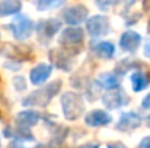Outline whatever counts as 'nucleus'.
I'll return each instance as SVG.
<instances>
[{
    "label": "nucleus",
    "mask_w": 150,
    "mask_h": 148,
    "mask_svg": "<svg viewBox=\"0 0 150 148\" xmlns=\"http://www.w3.org/2000/svg\"><path fill=\"white\" fill-rule=\"evenodd\" d=\"M60 89H61V81L55 80L50 84L35 90L29 96H26L22 100V103H23V106H47L52 100V97L60 92Z\"/></svg>",
    "instance_id": "nucleus-1"
},
{
    "label": "nucleus",
    "mask_w": 150,
    "mask_h": 148,
    "mask_svg": "<svg viewBox=\"0 0 150 148\" xmlns=\"http://www.w3.org/2000/svg\"><path fill=\"white\" fill-rule=\"evenodd\" d=\"M61 107L66 119L76 121L85 110V102L79 93L67 92L61 96Z\"/></svg>",
    "instance_id": "nucleus-2"
},
{
    "label": "nucleus",
    "mask_w": 150,
    "mask_h": 148,
    "mask_svg": "<svg viewBox=\"0 0 150 148\" xmlns=\"http://www.w3.org/2000/svg\"><path fill=\"white\" fill-rule=\"evenodd\" d=\"M9 29L13 35L15 39L18 41H25L31 36L32 34V29H34V25L32 22L29 20V18L23 16V15H18L9 25Z\"/></svg>",
    "instance_id": "nucleus-3"
},
{
    "label": "nucleus",
    "mask_w": 150,
    "mask_h": 148,
    "mask_svg": "<svg viewBox=\"0 0 150 148\" xmlns=\"http://www.w3.org/2000/svg\"><path fill=\"white\" fill-rule=\"evenodd\" d=\"M80 49H51L50 51V58L52 64L64 71H70L71 65H73V55H76Z\"/></svg>",
    "instance_id": "nucleus-4"
},
{
    "label": "nucleus",
    "mask_w": 150,
    "mask_h": 148,
    "mask_svg": "<svg viewBox=\"0 0 150 148\" xmlns=\"http://www.w3.org/2000/svg\"><path fill=\"white\" fill-rule=\"evenodd\" d=\"M86 29H88L89 35L93 36V38L103 36L109 32V20L103 15H95L91 19H88Z\"/></svg>",
    "instance_id": "nucleus-5"
},
{
    "label": "nucleus",
    "mask_w": 150,
    "mask_h": 148,
    "mask_svg": "<svg viewBox=\"0 0 150 148\" xmlns=\"http://www.w3.org/2000/svg\"><path fill=\"white\" fill-rule=\"evenodd\" d=\"M61 28V23L57 19H47L41 20L37 25V34L41 42H47L57 34V31Z\"/></svg>",
    "instance_id": "nucleus-6"
},
{
    "label": "nucleus",
    "mask_w": 150,
    "mask_h": 148,
    "mask_svg": "<svg viewBox=\"0 0 150 148\" xmlns=\"http://www.w3.org/2000/svg\"><path fill=\"white\" fill-rule=\"evenodd\" d=\"M88 18V9L83 4H74L71 7H69L67 10H64L63 13V19L66 20V23L76 26L80 25L82 22H85Z\"/></svg>",
    "instance_id": "nucleus-7"
},
{
    "label": "nucleus",
    "mask_w": 150,
    "mask_h": 148,
    "mask_svg": "<svg viewBox=\"0 0 150 148\" xmlns=\"http://www.w3.org/2000/svg\"><path fill=\"white\" fill-rule=\"evenodd\" d=\"M83 31L80 28H67L63 31V34L58 38V42L61 45H64L66 48H73L77 47L83 42Z\"/></svg>",
    "instance_id": "nucleus-8"
},
{
    "label": "nucleus",
    "mask_w": 150,
    "mask_h": 148,
    "mask_svg": "<svg viewBox=\"0 0 150 148\" xmlns=\"http://www.w3.org/2000/svg\"><path fill=\"white\" fill-rule=\"evenodd\" d=\"M102 102L108 109H118L130 102V97L125 95L124 90L121 89H112L109 93H105L102 96Z\"/></svg>",
    "instance_id": "nucleus-9"
},
{
    "label": "nucleus",
    "mask_w": 150,
    "mask_h": 148,
    "mask_svg": "<svg viewBox=\"0 0 150 148\" xmlns=\"http://www.w3.org/2000/svg\"><path fill=\"white\" fill-rule=\"evenodd\" d=\"M142 42V35L134 32V31H127L121 35V39H120V45L121 48L124 49L125 52H134L137 51L139 45Z\"/></svg>",
    "instance_id": "nucleus-10"
},
{
    "label": "nucleus",
    "mask_w": 150,
    "mask_h": 148,
    "mask_svg": "<svg viewBox=\"0 0 150 148\" xmlns=\"http://www.w3.org/2000/svg\"><path fill=\"white\" fill-rule=\"evenodd\" d=\"M140 123H142V118L137 113H134V112H125V113L121 115L117 128L120 131H133L137 126H140Z\"/></svg>",
    "instance_id": "nucleus-11"
},
{
    "label": "nucleus",
    "mask_w": 150,
    "mask_h": 148,
    "mask_svg": "<svg viewBox=\"0 0 150 148\" xmlns=\"http://www.w3.org/2000/svg\"><path fill=\"white\" fill-rule=\"evenodd\" d=\"M51 71H52V68L48 64H38L37 67H34L29 73V79H31L32 84H37V86L42 84L51 76Z\"/></svg>",
    "instance_id": "nucleus-12"
},
{
    "label": "nucleus",
    "mask_w": 150,
    "mask_h": 148,
    "mask_svg": "<svg viewBox=\"0 0 150 148\" xmlns=\"http://www.w3.org/2000/svg\"><path fill=\"white\" fill-rule=\"evenodd\" d=\"M85 122L89 126H103V125H108L111 122V116L105 110L96 109V110H92L86 115Z\"/></svg>",
    "instance_id": "nucleus-13"
},
{
    "label": "nucleus",
    "mask_w": 150,
    "mask_h": 148,
    "mask_svg": "<svg viewBox=\"0 0 150 148\" xmlns=\"http://www.w3.org/2000/svg\"><path fill=\"white\" fill-rule=\"evenodd\" d=\"M38 121H40V115L35 110H23V112H19L16 116V123L23 128L34 126L38 123Z\"/></svg>",
    "instance_id": "nucleus-14"
},
{
    "label": "nucleus",
    "mask_w": 150,
    "mask_h": 148,
    "mask_svg": "<svg viewBox=\"0 0 150 148\" xmlns=\"http://www.w3.org/2000/svg\"><path fill=\"white\" fill-rule=\"evenodd\" d=\"M93 52L103 60H109L112 58V55L115 54V47L111 44V42H106V41H100V42H93L92 45Z\"/></svg>",
    "instance_id": "nucleus-15"
},
{
    "label": "nucleus",
    "mask_w": 150,
    "mask_h": 148,
    "mask_svg": "<svg viewBox=\"0 0 150 148\" xmlns=\"http://www.w3.org/2000/svg\"><path fill=\"white\" fill-rule=\"evenodd\" d=\"M96 83L103 89L112 90L120 86V77L117 76V73H100L96 79Z\"/></svg>",
    "instance_id": "nucleus-16"
},
{
    "label": "nucleus",
    "mask_w": 150,
    "mask_h": 148,
    "mask_svg": "<svg viewBox=\"0 0 150 148\" xmlns=\"http://www.w3.org/2000/svg\"><path fill=\"white\" fill-rule=\"evenodd\" d=\"M22 9V1L21 0H1L0 1V16H12L19 13Z\"/></svg>",
    "instance_id": "nucleus-17"
},
{
    "label": "nucleus",
    "mask_w": 150,
    "mask_h": 148,
    "mask_svg": "<svg viewBox=\"0 0 150 148\" xmlns=\"http://www.w3.org/2000/svg\"><path fill=\"white\" fill-rule=\"evenodd\" d=\"M150 83V79L142 71H136L133 76H131V86H133V90L134 92H142L144 90Z\"/></svg>",
    "instance_id": "nucleus-18"
},
{
    "label": "nucleus",
    "mask_w": 150,
    "mask_h": 148,
    "mask_svg": "<svg viewBox=\"0 0 150 148\" xmlns=\"http://www.w3.org/2000/svg\"><path fill=\"white\" fill-rule=\"evenodd\" d=\"M4 135H6V137L16 138V140H22V141H29V140H32V135L29 134L28 128H23V126H18V128H6Z\"/></svg>",
    "instance_id": "nucleus-19"
},
{
    "label": "nucleus",
    "mask_w": 150,
    "mask_h": 148,
    "mask_svg": "<svg viewBox=\"0 0 150 148\" xmlns=\"http://www.w3.org/2000/svg\"><path fill=\"white\" fill-rule=\"evenodd\" d=\"M35 1V6L38 10L44 12V10H50V9H55V7H60L64 0H34Z\"/></svg>",
    "instance_id": "nucleus-20"
},
{
    "label": "nucleus",
    "mask_w": 150,
    "mask_h": 148,
    "mask_svg": "<svg viewBox=\"0 0 150 148\" xmlns=\"http://www.w3.org/2000/svg\"><path fill=\"white\" fill-rule=\"evenodd\" d=\"M117 3H118V0H96V6L100 10H108L109 7H112Z\"/></svg>",
    "instance_id": "nucleus-21"
},
{
    "label": "nucleus",
    "mask_w": 150,
    "mask_h": 148,
    "mask_svg": "<svg viewBox=\"0 0 150 148\" xmlns=\"http://www.w3.org/2000/svg\"><path fill=\"white\" fill-rule=\"evenodd\" d=\"M13 86H15V89H16L18 92L25 90V89H26L25 79H23V77H15V79H13Z\"/></svg>",
    "instance_id": "nucleus-22"
},
{
    "label": "nucleus",
    "mask_w": 150,
    "mask_h": 148,
    "mask_svg": "<svg viewBox=\"0 0 150 148\" xmlns=\"http://www.w3.org/2000/svg\"><path fill=\"white\" fill-rule=\"evenodd\" d=\"M137 148H150V137L144 138V140L139 144V147H137Z\"/></svg>",
    "instance_id": "nucleus-23"
},
{
    "label": "nucleus",
    "mask_w": 150,
    "mask_h": 148,
    "mask_svg": "<svg viewBox=\"0 0 150 148\" xmlns=\"http://www.w3.org/2000/svg\"><path fill=\"white\" fill-rule=\"evenodd\" d=\"M142 105H143V107H144V109H150V93L144 99H143Z\"/></svg>",
    "instance_id": "nucleus-24"
},
{
    "label": "nucleus",
    "mask_w": 150,
    "mask_h": 148,
    "mask_svg": "<svg viewBox=\"0 0 150 148\" xmlns=\"http://www.w3.org/2000/svg\"><path fill=\"white\" fill-rule=\"evenodd\" d=\"M143 9L146 12H150V0H143Z\"/></svg>",
    "instance_id": "nucleus-25"
},
{
    "label": "nucleus",
    "mask_w": 150,
    "mask_h": 148,
    "mask_svg": "<svg viewBox=\"0 0 150 148\" xmlns=\"http://www.w3.org/2000/svg\"><path fill=\"white\" fill-rule=\"evenodd\" d=\"M144 55L150 58V41L147 42V44H146V48H144Z\"/></svg>",
    "instance_id": "nucleus-26"
},
{
    "label": "nucleus",
    "mask_w": 150,
    "mask_h": 148,
    "mask_svg": "<svg viewBox=\"0 0 150 148\" xmlns=\"http://www.w3.org/2000/svg\"><path fill=\"white\" fill-rule=\"evenodd\" d=\"M108 148H125L122 144H120V142H117V144H111Z\"/></svg>",
    "instance_id": "nucleus-27"
},
{
    "label": "nucleus",
    "mask_w": 150,
    "mask_h": 148,
    "mask_svg": "<svg viewBox=\"0 0 150 148\" xmlns=\"http://www.w3.org/2000/svg\"><path fill=\"white\" fill-rule=\"evenodd\" d=\"M79 148H98V145H95V144H85V145H82Z\"/></svg>",
    "instance_id": "nucleus-28"
},
{
    "label": "nucleus",
    "mask_w": 150,
    "mask_h": 148,
    "mask_svg": "<svg viewBox=\"0 0 150 148\" xmlns=\"http://www.w3.org/2000/svg\"><path fill=\"white\" fill-rule=\"evenodd\" d=\"M7 148H21V147H19L18 144H10V145H9Z\"/></svg>",
    "instance_id": "nucleus-29"
},
{
    "label": "nucleus",
    "mask_w": 150,
    "mask_h": 148,
    "mask_svg": "<svg viewBox=\"0 0 150 148\" xmlns=\"http://www.w3.org/2000/svg\"><path fill=\"white\" fill-rule=\"evenodd\" d=\"M133 3H134V0H127V3H125V4H127V6H130V4H133Z\"/></svg>",
    "instance_id": "nucleus-30"
},
{
    "label": "nucleus",
    "mask_w": 150,
    "mask_h": 148,
    "mask_svg": "<svg viewBox=\"0 0 150 148\" xmlns=\"http://www.w3.org/2000/svg\"><path fill=\"white\" fill-rule=\"evenodd\" d=\"M147 32L150 34V19H149V22H147Z\"/></svg>",
    "instance_id": "nucleus-31"
},
{
    "label": "nucleus",
    "mask_w": 150,
    "mask_h": 148,
    "mask_svg": "<svg viewBox=\"0 0 150 148\" xmlns=\"http://www.w3.org/2000/svg\"><path fill=\"white\" fill-rule=\"evenodd\" d=\"M147 125H149V126H150V116H149V118H147Z\"/></svg>",
    "instance_id": "nucleus-32"
},
{
    "label": "nucleus",
    "mask_w": 150,
    "mask_h": 148,
    "mask_svg": "<svg viewBox=\"0 0 150 148\" xmlns=\"http://www.w3.org/2000/svg\"><path fill=\"white\" fill-rule=\"evenodd\" d=\"M147 77H149V79H150V71H149V76H147Z\"/></svg>",
    "instance_id": "nucleus-33"
}]
</instances>
